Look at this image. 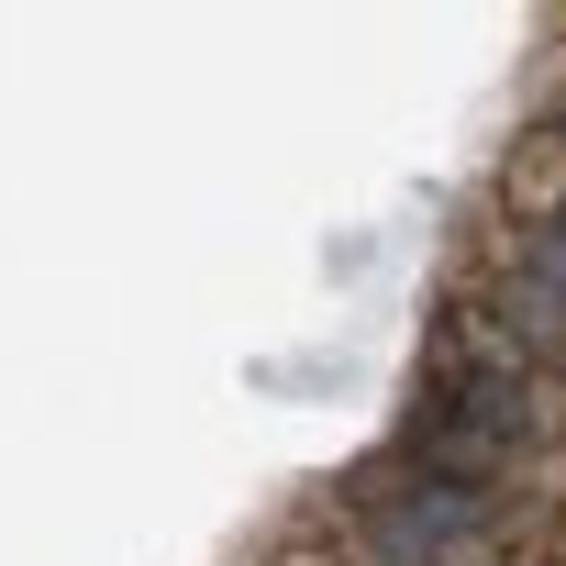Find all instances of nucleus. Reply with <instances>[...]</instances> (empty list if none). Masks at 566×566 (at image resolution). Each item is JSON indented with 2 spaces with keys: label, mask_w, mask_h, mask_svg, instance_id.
I'll use <instances>...</instances> for the list:
<instances>
[{
  "label": "nucleus",
  "mask_w": 566,
  "mask_h": 566,
  "mask_svg": "<svg viewBox=\"0 0 566 566\" xmlns=\"http://www.w3.org/2000/svg\"><path fill=\"white\" fill-rule=\"evenodd\" d=\"M500 211H511V222H555V211H566V145H555V123L511 134V156H500Z\"/></svg>",
  "instance_id": "f257e3e1"
},
{
  "label": "nucleus",
  "mask_w": 566,
  "mask_h": 566,
  "mask_svg": "<svg viewBox=\"0 0 566 566\" xmlns=\"http://www.w3.org/2000/svg\"><path fill=\"white\" fill-rule=\"evenodd\" d=\"M255 566H345V544H334L323 522H301V533H277V544H266Z\"/></svg>",
  "instance_id": "f03ea898"
},
{
  "label": "nucleus",
  "mask_w": 566,
  "mask_h": 566,
  "mask_svg": "<svg viewBox=\"0 0 566 566\" xmlns=\"http://www.w3.org/2000/svg\"><path fill=\"white\" fill-rule=\"evenodd\" d=\"M555 145H566V112H555Z\"/></svg>",
  "instance_id": "7ed1b4c3"
},
{
  "label": "nucleus",
  "mask_w": 566,
  "mask_h": 566,
  "mask_svg": "<svg viewBox=\"0 0 566 566\" xmlns=\"http://www.w3.org/2000/svg\"><path fill=\"white\" fill-rule=\"evenodd\" d=\"M555 233H566V211H555Z\"/></svg>",
  "instance_id": "20e7f679"
}]
</instances>
